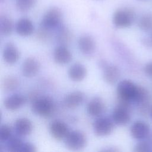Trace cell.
<instances>
[{
  "instance_id": "d6a6232c",
  "label": "cell",
  "mask_w": 152,
  "mask_h": 152,
  "mask_svg": "<svg viewBox=\"0 0 152 152\" xmlns=\"http://www.w3.org/2000/svg\"><path fill=\"white\" fill-rule=\"evenodd\" d=\"M151 42H152V36H151Z\"/></svg>"
},
{
  "instance_id": "d4e9b609",
  "label": "cell",
  "mask_w": 152,
  "mask_h": 152,
  "mask_svg": "<svg viewBox=\"0 0 152 152\" xmlns=\"http://www.w3.org/2000/svg\"><path fill=\"white\" fill-rule=\"evenodd\" d=\"M138 26L143 31H148L152 28V14L143 15L138 20Z\"/></svg>"
},
{
  "instance_id": "ba28073f",
  "label": "cell",
  "mask_w": 152,
  "mask_h": 152,
  "mask_svg": "<svg viewBox=\"0 0 152 152\" xmlns=\"http://www.w3.org/2000/svg\"><path fill=\"white\" fill-rule=\"evenodd\" d=\"M99 66L103 70V77L106 83L112 85L118 81L121 72L117 66L108 64L104 61H100Z\"/></svg>"
},
{
  "instance_id": "5bb4252c",
  "label": "cell",
  "mask_w": 152,
  "mask_h": 152,
  "mask_svg": "<svg viewBox=\"0 0 152 152\" xmlns=\"http://www.w3.org/2000/svg\"><path fill=\"white\" fill-rule=\"evenodd\" d=\"M14 128L18 136L26 137L30 135L32 132L33 124L28 118H20L15 121Z\"/></svg>"
},
{
  "instance_id": "30bf717a",
  "label": "cell",
  "mask_w": 152,
  "mask_h": 152,
  "mask_svg": "<svg viewBox=\"0 0 152 152\" xmlns=\"http://www.w3.org/2000/svg\"><path fill=\"white\" fill-rule=\"evenodd\" d=\"M40 64L39 61L33 57L26 58L21 65V73L27 78H31L36 76L39 72Z\"/></svg>"
},
{
  "instance_id": "6da1fadb",
  "label": "cell",
  "mask_w": 152,
  "mask_h": 152,
  "mask_svg": "<svg viewBox=\"0 0 152 152\" xmlns=\"http://www.w3.org/2000/svg\"><path fill=\"white\" fill-rule=\"evenodd\" d=\"M31 109L35 115L48 118L54 113L55 104L53 100L50 96L38 95L31 101Z\"/></svg>"
},
{
  "instance_id": "ffe728a7",
  "label": "cell",
  "mask_w": 152,
  "mask_h": 152,
  "mask_svg": "<svg viewBox=\"0 0 152 152\" xmlns=\"http://www.w3.org/2000/svg\"><path fill=\"white\" fill-rule=\"evenodd\" d=\"M68 75L69 78L74 81H81L86 77L87 69L83 64L75 63L68 69Z\"/></svg>"
},
{
  "instance_id": "cb8c5ba5",
  "label": "cell",
  "mask_w": 152,
  "mask_h": 152,
  "mask_svg": "<svg viewBox=\"0 0 152 152\" xmlns=\"http://www.w3.org/2000/svg\"><path fill=\"white\" fill-rule=\"evenodd\" d=\"M18 137L11 136L7 141L6 148L7 151L10 152H21V149L24 142Z\"/></svg>"
},
{
  "instance_id": "7c38bea8",
  "label": "cell",
  "mask_w": 152,
  "mask_h": 152,
  "mask_svg": "<svg viewBox=\"0 0 152 152\" xmlns=\"http://www.w3.org/2000/svg\"><path fill=\"white\" fill-rule=\"evenodd\" d=\"M150 132L148 124L142 121H137L133 123L130 128L131 136L136 140H142L146 138Z\"/></svg>"
},
{
  "instance_id": "83f0119b",
  "label": "cell",
  "mask_w": 152,
  "mask_h": 152,
  "mask_svg": "<svg viewBox=\"0 0 152 152\" xmlns=\"http://www.w3.org/2000/svg\"><path fill=\"white\" fill-rule=\"evenodd\" d=\"M12 136V129L11 127L7 125L3 124L0 127V141L1 142L7 141Z\"/></svg>"
},
{
  "instance_id": "e0dca14e",
  "label": "cell",
  "mask_w": 152,
  "mask_h": 152,
  "mask_svg": "<svg viewBox=\"0 0 152 152\" xmlns=\"http://www.w3.org/2000/svg\"><path fill=\"white\" fill-rule=\"evenodd\" d=\"M27 99L21 94H14L7 97L4 104L5 107L11 111L16 110L21 108L26 102Z\"/></svg>"
},
{
  "instance_id": "2e32d148",
  "label": "cell",
  "mask_w": 152,
  "mask_h": 152,
  "mask_svg": "<svg viewBox=\"0 0 152 152\" xmlns=\"http://www.w3.org/2000/svg\"><path fill=\"white\" fill-rule=\"evenodd\" d=\"M53 59L56 63L65 65L72 60V53L66 46L59 45L54 50Z\"/></svg>"
},
{
  "instance_id": "d6986e66",
  "label": "cell",
  "mask_w": 152,
  "mask_h": 152,
  "mask_svg": "<svg viewBox=\"0 0 152 152\" xmlns=\"http://www.w3.org/2000/svg\"><path fill=\"white\" fill-rule=\"evenodd\" d=\"M17 33L23 37L31 35L34 31V25L32 21L27 18H22L17 21L15 26Z\"/></svg>"
},
{
  "instance_id": "277c9868",
  "label": "cell",
  "mask_w": 152,
  "mask_h": 152,
  "mask_svg": "<svg viewBox=\"0 0 152 152\" xmlns=\"http://www.w3.org/2000/svg\"><path fill=\"white\" fill-rule=\"evenodd\" d=\"M65 146L72 151L83 149L87 144V137L85 134L80 130L70 131L64 140Z\"/></svg>"
},
{
  "instance_id": "484cf974",
  "label": "cell",
  "mask_w": 152,
  "mask_h": 152,
  "mask_svg": "<svg viewBox=\"0 0 152 152\" xmlns=\"http://www.w3.org/2000/svg\"><path fill=\"white\" fill-rule=\"evenodd\" d=\"M37 0H16L17 9L21 12H27L30 10L35 5Z\"/></svg>"
},
{
  "instance_id": "9a60e30c",
  "label": "cell",
  "mask_w": 152,
  "mask_h": 152,
  "mask_svg": "<svg viewBox=\"0 0 152 152\" xmlns=\"http://www.w3.org/2000/svg\"><path fill=\"white\" fill-rule=\"evenodd\" d=\"M2 57L7 64H14L20 58V52L14 44L9 42L5 45L4 48Z\"/></svg>"
},
{
  "instance_id": "603a6c76",
  "label": "cell",
  "mask_w": 152,
  "mask_h": 152,
  "mask_svg": "<svg viewBox=\"0 0 152 152\" xmlns=\"http://www.w3.org/2000/svg\"><path fill=\"white\" fill-rule=\"evenodd\" d=\"M13 30V24L12 20L5 15L0 17V32L1 35L7 36L11 34Z\"/></svg>"
},
{
  "instance_id": "8fae6325",
  "label": "cell",
  "mask_w": 152,
  "mask_h": 152,
  "mask_svg": "<svg viewBox=\"0 0 152 152\" xmlns=\"http://www.w3.org/2000/svg\"><path fill=\"white\" fill-rule=\"evenodd\" d=\"M85 94L80 91H74L66 94L63 100L64 105L68 109H73L80 106L84 101Z\"/></svg>"
},
{
  "instance_id": "4fadbf2b",
  "label": "cell",
  "mask_w": 152,
  "mask_h": 152,
  "mask_svg": "<svg viewBox=\"0 0 152 152\" xmlns=\"http://www.w3.org/2000/svg\"><path fill=\"white\" fill-rule=\"evenodd\" d=\"M86 109L89 115L94 117H99L104 112L106 106L101 98L95 97L88 102Z\"/></svg>"
},
{
  "instance_id": "44dd1931",
  "label": "cell",
  "mask_w": 152,
  "mask_h": 152,
  "mask_svg": "<svg viewBox=\"0 0 152 152\" xmlns=\"http://www.w3.org/2000/svg\"><path fill=\"white\" fill-rule=\"evenodd\" d=\"M56 37L59 45L67 46L72 40V34L69 28L61 25L57 28Z\"/></svg>"
},
{
  "instance_id": "3957f363",
  "label": "cell",
  "mask_w": 152,
  "mask_h": 152,
  "mask_svg": "<svg viewBox=\"0 0 152 152\" xmlns=\"http://www.w3.org/2000/svg\"><path fill=\"white\" fill-rule=\"evenodd\" d=\"M135 18V11L130 8H120L115 11L112 21L118 28H126L131 26Z\"/></svg>"
},
{
  "instance_id": "7402d4cb",
  "label": "cell",
  "mask_w": 152,
  "mask_h": 152,
  "mask_svg": "<svg viewBox=\"0 0 152 152\" xmlns=\"http://www.w3.org/2000/svg\"><path fill=\"white\" fill-rule=\"evenodd\" d=\"M19 80L14 76H7L2 81V88L5 92L12 91L19 86Z\"/></svg>"
},
{
  "instance_id": "ac0fdd59",
  "label": "cell",
  "mask_w": 152,
  "mask_h": 152,
  "mask_svg": "<svg viewBox=\"0 0 152 152\" xmlns=\"http://www.w3.org/2000/svg\"><path fill=\"white\" fill-rule=\"evenodd\" d=\"M78 46L82 53L88 55L91 54L94 51L96 42L91 36L83 35L78 39Z\"/></svg>"
},
{
  "instance_id": "f1b7e54d",
  "label": "cell",
  "mask_w": 152,
  "mask_h": 152,
  "mask_svg": "<svg viewBox=\"0 0 152 152\" xmlns=\"http://www.w3.org/2000/svg\"><path fill=\"white\" fill-rule=\"evenodd\" d=\"M150 150V145L145 141H141L137 144L133 150L134 152H148Z\"/></svg>"
},
{
  "instance_id": "1f68e13d",
  "label": "cell",
  "mask_w": 152,
  "mask_h": 152,
  "mask_svg": "<svg viewBox=\"0 0 152 152\" xmlns=\"http://www.w3.org/2000/svg\"><path fill=\"white\" fill-rule=\"evenodd\" d=\"M150 116H151V118H152V107H151V109H150Z\"/></svg>"
},
{
  "instance_id": "5b68a950",
  "label": "cell",
  "mask_w": 152,
  "mask_h": 152,
  "mask_svg": "<svg viewBox=\"0 0 152 152\" xmlns=\"http://www.w3.org/2000/svg\"><path fill=\"white\" fill-rule=\"evenodd\" d=\"M62 19L61 11L56 7H52L49 8L44 14L40 26L50 30L57 29L62 25Z\"/></svg>"
},
{
  "instance_id": "f546056e",
  "label": "cell",
  "mask_w": 152,
  "mask_h": 152,
  "mask_svg": "<svg viewBox=\"0 0 152 152\" xmlns=\"http://www.w3.org/2000/svg\"><path fill=\"white\" fill-rule=\"evenodd\" d=\"M37 148L36 146L29 142H24L21 149V152H36Z\"/></svg>"
},
{
  "instance_id": "52a82bcc",
  "label": "cell",
  "mask_w": 152,
  "mask_h": 152,
  "mask_svg": "<svg viewBox=\"0 0 152 152\" xmlns=\"http://www.w3.org/2000/svg\"><path fill=\"white\" fill-rule=\"evenodd\" d=\"M112 119L106 116H99L93 123V131L98 137H106L110 135L114 129Z\"/></svg>"
},
{
  "instance_id": "9c48e42d",
  "label": "cell",
  "mask_w": 152,
  "mask_h": 152,
  "mask_svg": "<svg viewBox=\"0 0 152 152\" xmlns=\"http://www.w3.org/2000/svg\"><path fill=\"white\" fill-rule=\"evenodd\" d=\"M69 131L68 125L59 120L52 121L49 125L50 134L57 141L64 140Z\"/></svg>"
},
{
  "instance_id": "8992f818",
  "label": "cell",
  "mask_w": 152,
  "mask_h": 152,
  "mask_svg": "<svg viewBox=\"0 0 152 152\" xmlns=\"http://www.w3.org/2000/svg\"><path fill=\"white\" fill-rule=\"evenodd\" d=\"M138 86L129 80H124L120 81L117 86V98L134 102Z\"/></svg>"
},
{
  "instance_id": "4316f807",
  "label": "cell",
  "mask_w": 152,
  "mask_h": 152,
  "mask_svg": "<svg viewBox=\"0 0 152 152\" xmlns=\"http://www.w3.org/2000/svg\"><path fill=\"white\" fill-rule=\"evenodd\" d=\"M52 30L50 29L44 27L42 26H40L36 33L37 38L43 42H48L52 37Z\"/></svg>"
},
{
  "instance_id": "4dcf8cb0",
  "label": "cell",
  "mask_w": 152,
  "mask_h": 152,
  "mask_svg": "<svg viewBox=\"0 0 152 152\" xmlns=\"http://www.w3.org/2000/svg\"><path fill=\"white\" fill-rule=\"evenodd\" d=\"M145 73L149 77L152 78V62L147 64L144 67Z\"/></svg>"
},
{
  "instance_id": "7a4b0ae2",
  "label": "cell",
  "mask_w": 152,
  "mask_h": 152,
  "mask_svg": "<svg viewBox=\"0 0 152 152\" xmlns=\"http://www.w3.org/2000/svg\"><path fill=\"white\" fill-rule=\"evenodd\" d=\"M131 102L117 98V103L112 113V119L115 124L124 126L131 120Z\"/></svg>"
}]
</instances>
